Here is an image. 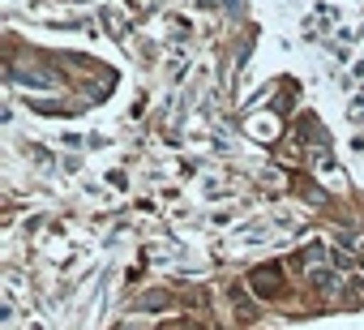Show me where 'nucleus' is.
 I'll return each mask as SVG.
<instances>
[{"mask_svg":"<svg viewBox=\"0 0 364 330\" xmlns=\"http://www.w3.org/2000/svg\"><path fill=\"white\" fill-rule=\"evenodd\" d=\"M253 283H279V275H274V270H257ZM262 296H270V287H262Z\"/></svg>","mask_w":364,"mask_h":330,"instance_id":"nucleus-1","label":"nucleus"}]
</instances>
